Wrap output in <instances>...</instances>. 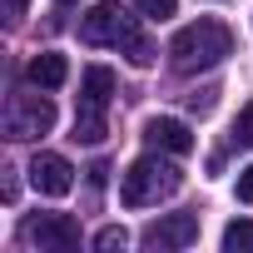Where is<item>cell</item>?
<instances>
[{
    "instance_id": "obj_10",
    "label": "cell",
    "mask_w": 253,
    "mask_h": 253,
    "mask_svg": "<svg viewBox=\"0 0 253 253\" xmlns=\"http://www.w3.org/2000/svg\"><path fill=\"white\" fill-rule=\"evenodd\" d=\"M30 84L35 89H60L65 84V75H70V65H65V55H55V50H45V55H35L30 60Z\"/></svg>"
},
{
    "instance_id": "obj_19",
    "label": "cell",
    "mask_w": 253,
    "mask_h": 253,
    "mask_svg": "<svg viewBox=\"0 0 253 253\" xmlns=\"http://www.w3.org/2000/svg\"><path fill=\"white\" fill-rule=\"evenodd\" d=\"M65 5H75V0H65Z\"/></svg>"
},
{
    "instance_id": "obj_16",
    "label": "cell",
    "mask_w": 253,
    "mask_h": 253,
    "mask_svg": "<svg viewBox=\"0 0 253 253\" xmlns=\"http://www.w3.org/2000/svg\"><path fill=\"white\" fill-rule=\"evenodd\" d=\"M238 199H243V204H253V164H248V169H238Z\"/></svg>"
},
{
    "instance_id": "obj_18",
    "label": "cell",
    "mask_w": 253,
    "mask_h": 253,
    "mask_svg": "<svg viewBox=\"0 0 253 253\" xmlns=\"http://www.w3.org/2000/svg\"><path fill=\"white\" fill-rule=\"evenodd\" d=\"M104 179H109V164H94V169H89V184H94V189H99V184H104Z\"/></svg>"
},
{
    "instance_id": "obj_13",
    "label": "cell",
    "mask_w": 253,
    "mask_h": 253,
    "mask_svg": "<svg viewBox=\"0 0 253 253\" xmlns=\"http://www.w3.org/2000/svg\"><path fill=\"white\" fill-rule=\"evenodd\" d=\"M134 10H139L144 20H169V15L179 10V0H134Z\"/></svg>"
},
{
    "instance_id": "obj_6",
    "label": "cell",
    "mask_w": 253,
    "mask_h": 253,
    "mask_svg": "<svg viewBox=\"0 0 253 253\" xmlns=\"http://www.w3.org/2000/svg\"><path fill=\"white\" fill-rule=\"evenodd\" d=\"M199 238V218L194 213H164L144 228V248H159V253H174V248H189Z\"/></svg>"
},
{
    "instance_id": "obj_2",
    "label": "cell",
    "mask_w": 253,
    "mask_h": 253,
    "mask_svg": "<svg viewBox=\"0 0 253 253\" xmlns=\"http://www.w3.org/2000/svg\"><path fill=\"white\" fill-rule=\"evenodd\" d=\"M228 55H233V35L223 20H194L169 40V60L179 75H204V70L223 65Z\"/></svg>"
},
{
    "instance_id": "obj_3",
    "label": "cell",
    "mask_w": 253,
    "mask_h": 253,
    "mask_svg": "<svg viewBox=\"0 0 253 253\" xmlns=\"http://www.w3.org/2000/svg\"><path fill=\"white\" fill-rule=\"evenodd\" d=\"M179 184H184V174H179L169 159L144 154V159H134V164H129V174H124V184H119V199L129 204V209H149V204H159V199L179 194Z\"/></svg>"
},
{
    "instance_id": "obj_11",
    "label": "cell",
    "mask_w": 253,
    "mask_h": 253,
    "mask_svg": "<svg viewBox=\"0 0 253 253\" xmlns=\"http://www.w3.org/2000/svg\"><path fill=\"white\" fill-rule=\"evenodd\" d=\"M75 144H99L104 139V109L99 104H80L75 109V134H70Z\"/></svg>"
},
{
    "instance_id": "obj_15",
    "label": "cell",
    "mask_w": 253,
    "mask_h": 253,
    "mask_svg": "<svg viewBox=\"0 0 253 253\" xmlns=\"http://www.w3.org/2000/svg\"><path fill=\"white\" fill-rule=\"evenodd\" d=\"M233 139L253 149V104H243V109H238V119H233Z\"/></svg>"
},
{
    "instance_id": "obj_7",
    "label": "cell",
    "mask_w": 253,
    "mask_h": 253,
    "mask_svg": "<svg viewBox=\"0 0 253 253\" xmlns=\"http://www.w3.org/2000/svg\"><path fill=\"white\" fill-rule=\"evenodd\" d=\"M30 184H35V194H45V199H65V194L75 189V169H70L65 154H35V159H30Z\"/></svg>"
},
{
    "instance_id": "obj_1",
    "label": "cell",
    "mask_w": 253,
    "mask_h": 253,
    "mask_svg": "<svg viewBox=\"0 0 253 253\" xmlns=\"http://www.w3.org/2000/svg\"><path fill=\"white\" fill-rule=\"evenodd\" d=\"M80 40L84 45H114V50H124L129 55V65H139V70H149L154 65V45L139 35V20L119 5V0H104V5H94L84 20H80Z\"/></svg>"
},
{
    "instance_id": "obj_14",
    "label": "cell",
    "mask_w": 253,
    "mask_h": 253,
    "mask_svg": "<svg viewBox=\"0 0 253 253\" xmlns=\"http://www.w3.org/2000/svg\"><path fill=\"white\" fill-rule=\"evenodd\" d=\"M124 243H129V233H124L119 223H109V228L94 233V248H99V253H114V248H124Z\"/></svg>"
},
{
    "instance_id": "obj_9",
    "label": "cell",
    "mask_w": 253,
    "mask_h": 253,
    "mask_svg": "<svg viewBox=\"0 0 253 253\" xmlns=\"http://www.w3.org/2000/svg\"><path fill=\"white\" fill-rule=\"evenodd\" d=\"M114 99V70L109 65H89L84 75H80V104H109Z\"/></svg>"
},
{
    "instance_id": "obj_8",
    "label": "cell",
    "mask_w": 253,
    "mask_h": 253,
    "mask_svg": "<svg viewBox=\"0 0 253 253\" xmlns=\"http://www.w3.org/2000/svg\"><path fill=\"white\" fill-rule=\"evenodd\" d=\"M144 139H149L154 149H164V154H189V149H194L189 124H184V119H164V114L144 124Z\"/></svg>"
},
{
    "instance_id": "obj_12",
    "label": "cell",
    "mask_w": 253,
    "mask_h": 253,
    "mask_svg": "<svg viewBox=\"0 0 253 253\" xmlns=\"http://www.w3.org/2000/svg\"><path fill=\"white\" fill-rule=\"evenodd\" d=\"M223 253H253V218H233L223 228Z\"/></svg>"
},
{
    "instance_id": "obj_17",
    "label": "cell",
    "mask_w": 253,
    "mask_h": 253,
    "mask_svg": "<svg viewBox=\"0 0 253 253\" xmlns=\"http://www.w3.org/2000/svg\"><path fill=\"white\" fill-rule=\"evenodd\" d=\"M25 5H30V0H5V15H10V20H20V15H25Z\"/></svg>"
},
{
    "instance_id": "obj_4",
    "label": "cell",
    "mask_w": 253,
    "mask_h": 253,
    "mask_svg": "<svg viewBox=\"0 0 253 253\" xmlns=\"http://www.w3.org/2000/svg\"><path fill=\"white\" fill-rule=\"evenodd\" d=\"M55 129L50 94H10L5 104V139H40Z\"/></svg>"
},
{
    "instance_id": "obj_5",
    "label": "cell",
    "mask_w": 253,
    "mask_h": 253,
    "mask_svg": "<svg viewBox=\"0 0 253 253\" xmlns=\"http://www.w3.org/2000/svg\"><path fill=\"white\" fill-rule=\"evenodd\" d=\"M25 243H35V248H45V253H70V248H80V223L70 218V213H35V218H25Z\"/></svg>"
}]
</instances>
